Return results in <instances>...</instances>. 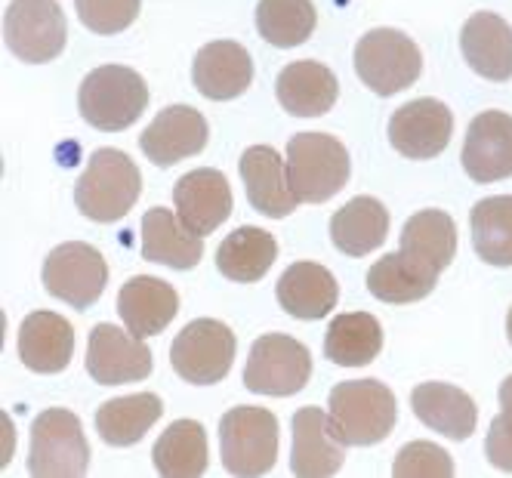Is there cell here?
<instances>
[{
  "mask_svg": "<svg viewBox=\"0 0 512 478\" xmlns=\"http://www.w3.org/2000/svg\"><path fill=\"white\" fill-rule=\"evenodd\" d=\"M41 278L56 300L84 312L102 297L105 281H108V266L96 247L84 241H68L50 250Z\"/></svg>",
  "mask_w": 512,
  "mask_h": 478,
  "instance_id": "cell-11",
  "label": "cell"
},
{
  "mask_svg": "<svg viewBox=\"0 0 512 478\" xmlns=\"http://www.w3.org/2000/svg\"><path fill=\"white\" fill-rule=\"evenodd\" d=\"M460 161L475 182H497L512 176V115H475L466 130Z\"/></svg>",
  "mask_w": 512,
  "mask_h": 478,
  "instance_id": "cell-17",
  "label": "cell"
},
{
  "mask_svg": "<svg viewBox=\"0 0 512 478\" xmlns=\"http://www.w3.org/2000/svg\"><path fill=\"white\" fill-rule=\"evenodd\" d=\"M497 398H500V408L512 414V377H506V380L500 383V392H497Z\"/></svg>",
  "mask_w": 512,
  "mask_h": 478,
  "instance_id": "cell-39",
  "label": "cell"
},
{
  "mask_svg": "<svg viewBox=\"0 0 512 478\" xmlns=\"http://www.w3.org/2000/svg\"><path fill=\"white\" fill-rule=\"evenodd\" d=\"M287 182L300 204L331 201L349 182L346 145L327 133H297L287 142Z\"/></svg>",
  "mask_w": 512,
  "mask_h": 478,
  "instance_id": "cell-2",
  "label": "cell"
},
{
  "mask_svg": "<svg viewBox=\"0 0 512 478\" xmlns=\"http://www.w3.org/2000/svg\"><path fill=\"white\" fill-rule=\"evenodd\" d=\"M383 349V327L368 312L337 315L327 327L324 355L340 367H364Z\"/></svg>",
  "mask_w": 512,
  "mask_h": 478,
  "instance_id": "cell-32",
  "label": "cell"
},
{
  "mask_svg": "<svg viewBox=\"0 0 512 478\" xmlns=\"http://www.w3.org/2000/svg\"><path fill=\"white\" fill-rule=\"evenodd\" d=\"M87 374L99 386L139 383L152 374V349L115 324H96L87 343Z\"/></svg>",
  "mask_w": 512,
  "mask_h": 478,
  "instance_id": "cell-12",
  "label": "cell"
},
{
  "mask_svg": "<svg viewBox=\"0 0 512 478\" xmlns=\"http://www.w3.org/2000/svg\"><path fill=\"white\" fill-rule=\"evenodd\" d=\"M460 50L466 65L485 81L512 78V25L497 13H475L460 31Z\"/></svg>",
  "mask_w": 512,
  "mask_h": 478,
  "instance_id": "cell-21",
  "label": "cell"
},
{
  "mask_svg": "<svg viewBox=\"0 0 512 478\" xmlns=\"http://www.w3.org/2000/svg\"><path fill=\"white\" fill-rule=\"evenodd\" d=\"M485 454L500 472H512V414L500 411L491 420L488 438H485Z\"/></svg>",
  "mask_w": 512,
  "mask_h": 478,
  "instance_id": "cell-38",
  "label": "cell"
},
{
  "mask_svg": "<svg viewBox=\"0 0 512 478\" xmlns=\"http://www.w3.org/2000/svg\"><path fill=\"white\" fill-rule=\"evenodd\" d=\"M176 312H179L176 290L167 281L152 278V275L130 278L118 293V315L124 327L139 340L161 334L176 318Z\"/></svg>",
  "mask_w": 512,
  "mask_h": 478,
  "instance_id": "cell-24",
  "label": "cell"
},
{
  "mask_svg": "<svg viewBox=\"0 0 512 478\" xmlns=\"http://www.w3.org/2000/svg\"><path fill=\"white\" fill-rule=\"evenodd\" d=\"M423 71L420 47L395 28H374L355 44V75L377 96L408 90Z\"/></svg>",
  "mask_w": 512,
  "mask_h": 478,
  "instance_id": "cell-6",
  "label": "cell"
},
{
  "mask_svg": "<svg viewBox=\"0 0 512 478\" xmlns=\"http://www.w3.org/2000/svg\"><path fill=\"white\" fill-rule=\"evenodd\" d=\"M278 303L287 315L300 321H318L327 312H334L340 300L337 278L318 263H294L278 278Z\"/></svg>",
  "mask_w": 512,
  "mask_h": 478,
  "instance_id": "cell-25",
  "label": "cell"
},
{
  "mask_svg": "<svg viewBox=\"0 0 512 478\" xmlns=\"http://www.w3.org/2000/svg\"><path fill=\"white\" fill-rule=\"evenodd\" d=\"M195 90L213 102L238 99L253 81V59L235 41H213L198 50L192 65Z\"/></svg>",
  "mask_w": 512,
  "mask_h": 478,
  "instance_id": "cell-23",
  "label": "cell"
},
{
  "mask_svg": "<svg viewBox=\"0 0 512 478\" xmlns=\"http://www.w3.org/2000/svg\"><path fill=\"white\" fill-rule=\"evenodd\" d=\"M389 235V213L377 198H352L331 216V241L346 256H364L377 250Z\"/></svg>",
  "mask_w": 512,
  "mask_h": 478,
  "instance_id": "cell-28",
  "label": "cell"
},
{
  "mask_svg": "<svg viewBox=\"0 0 512 478\" xmlns=\"http://www.w3.org/2000/svg\"><path fill=\"white\" fill-rule=\"evenodd\" d=\"M241 179L247 189V201L256 213L272 216V219H284L297 210V198L290 192L287 182V164L281 161V155L272 149V145H250V149L241 155Z\"/></svg>",
  "mask_w": 512,
  "mask_h": 478,
  "instance_id": "cell-18",
  "label": "cell"
},
{
  "mask_svg": "<svg viewBox=\"0 0 512 478\" xmlns=\"http://www.w3.org/2000/svg\"><path fill=\"white\" fill-rule=\"evenodd\" d=\"M19 358L34 374H59L75 355V330L56 312H31L19 324Z\"/></svg>",
  "mask_w": 512,
  "mask_h": 478,
  "instance_id": "cell-20",
  "label": "cell"
},
{
  "mask_svg": "<svg viewBox=\"0 0 512 478\" xmlns=\"http://www.w3.org/2000/svg\"><path fill=\"white\" fill-rule=\"evenodd\" d=\"M235 334L213 318H198L179 330L170 346L173 371L192 386H213L232 371Z\"/></svg>",
  "mask_w": 512,
  "mask_h": 478,
  "instance_id": "cell-9",
  "label": "cell"
},
{
  "mask_svg": "<svg viewBox=\"0 0 512 478\" xmlns=\"http://www.w3.org/2000/svg\"><path fill=\"white\" fill-rule=\"evenodd\" d=\"M278 256V244L269 232L256 226H241L229 238H223L216 250V269L223 272L229 281L238 284H253L260 281Z\"/></svg>",
  "mask_w": 512,
  "mask_h": 478,
  "instance_id": "cell-30",
  "label": "cell"
},
{
  "mask_svg": "<svg viewBox=\"0 0 512 478\" xmlns=\"http://www.w3.org/2000/svg\"><path fill=\"white\" fill-rule=\"evenodd\" d=\"M90 466V445L81 420L65 411L50 408L31 423L28 472L34 478H78Z\"/></svg>",
  "mask_w": 512,
  "mask_h": 478,
  "instance_id": "cell-5",
  "label": "cell"
},
{
  "mask_svg": "<svg viewBox=\"0 0 512 478\" xmlns=\"http://www.w3.org/2000/svg\"><path fill=\"white\" fill-rule=\"evenodd\" d=\"M78 19L93 34H118L139 16V0H75Z\"/></svg>",
  "mask_w": 512,
  "mask_h": 478,
  "instance_id": "cell-37",
  "label": "cell"
},
{
  "mask_svg": "<svg viewBox=\"0 0 512 478\" xmlns=\"http://www.w3.org/2000/svg\"><path fill=\"white\" fill-rule=\"evenodd\" d=\"M312 377V355L309 349L287 337V334H266L250 346L244 386L256 395L287 398L297 395Z\"/></svg>",
  "mask_w": 512,
  "mask_h": 478,
  "instance_id": "cell-8",
  "label": "cell"
},
{
  "mask_svg": "<svg viewBox=\"0 0 512 478\" xmlns=\"http://www.w3.org/2000/svg\"><path fill=\"white\" fill-rule=\"evenodd\" d=\"M392 475H398V478H438V475L448 478V475H454V463H451V454L432 445V441H411V445H405L395 454Z\"/></svg>",
  "mask_w": 512,
  "mask_h": 478,
  "instance_id": "cell-36",
  "label": "cell"
},
{
  "mask_svg": "<svg viewBox=\"0 0 512 478\" xmlns=\"http://www.w3.org/2000/svg\"><path fill=\"white\" fill-rule=\"evenodd\" d=\"M438 275L411 260L408 253H386L383 260H377L368 272V287L380 303L405 306L429 297L435 287Z\"/></svg>",
  "mask_w": 512,
  "mask_h": 478,
  "instance_id": "cell-31",
  "label": "cell"
},
{
  "mask_svg": "<svg viewBox=\"0 0 512 478\" xmlns=\"http://www.w3.org/2000/svg\"><path fill=\"white\" fill-rule=\"evenodd\" d=\"M173 204L182 223L204 238L223 226L232 213L229 179L213 167L192 170L173 186Z\"/></svg>",
  "mask_w": 512,
  "mask_h": 478,
  "instance_id": "cell-16",
  "label": "cell"
},
{
  "mask_svg": "<svg viewBox=\"0 0 512 478\" xmlns=\"http://www.w3.org/2000/svg\"><path fill=\"white\" fill-rule=\"evenodd\" d=\"M139 192V167L118 149H99L90 155L87 170L78 179L75 204L93 223H118L133 210Z\"/></svg>",
  "mask_w": 512,
  "mask_h": 478,
  "instance_id": "cell-1",
  "label": "cell"
},
{
  "mask_svg": "<svg viewBox=\"0 0 512 478\" xmlns=\"http://www.w3.org/2000/svg\"><path fill=\"white\" fill-rule=\"evenodd\" d=\"M161 414H164V404L158 395L152 392L124 395V398L105 401L96 411V429L105 445L130 448L161 420Z\"/></svg>",
  "mask_w": 512,
  "mask_h": 478,
  "instance_id": "cell-29",
  "label": "cell"
},
{
  "mask_svg": "<svg viewBox=\"0 0 512 478\" xmlns=\"http://www.w3.org/2000/svg\"><path fill=\"white\" fill-rule=\"evenodd\" d=\"M275 96L287 115L321 118L334 108L340 96V84L327 65L315 59H303V62H290L287 68H281V75L275 81Z\"/></svg>",
  "mask_w": 512,
  "mask_h": 478,
  "instance_id": "cell-22",
  "label": "cell"
},
{
  "mask_svg": "<svg viewBox=\"0 0 512 478\" xmlns=\"http://www.w3.org/2000/svg\"><path fill=\"white\" fill-rule=\"evenodd\" d=\"M472 247L488 266H512V195L485 198L472 207L469 216Z\"/></svg>",
  "mask_w": 512,
  "mask_h": 478,
  "instance_id": "cell-34",
  "label": "cell"
},
{
  "mask_svg": "<svg viewBox=\"0 0 512 478\" xmlns=\"http://www.w3.org/2000/svg\"><path fill=\"white\" fill-rule=\"evenodd\" d=\"M506 337H509V343H512V309H509V315H506Z\"/></svg>",
  "mask_w": 512,
  "mask_h": 478,
  "instance_id": "cell-40",
  "label": "cell"
},
{
  "mask_svg": "<svg viewBox=\"0 0 512 478\" xmlns=\"http://www.w3.org/2000/svg\"><path fill=\"white\" fill-rule=\"evenodd\" d=\"M327 414L346 445L371 448L392 432L398 408L395 395L380 380H349L331 389Z\"/></svg>",
  "mask_w": 512,
  "mask_h": 478,
  "instance_id": "cell-4",
  "label": "cell"
},
{
  "mask_svg": "<svg viewBox=\"0 0 512 478\" xmlns=\"http://www.w3.org/2000/svg\"><path fill=\"white\" fill-rule=\"evenodd\" d=\"M152 460L167 478H195L207 472V432L198 420H176L155 441Z\"/></svg>",
  "mask_w": 512,
  "mask_h": 478,
  "instance_id": "cell-33",
  "label": "cell"
},
{
  "mask_svg": "<svg viewBox=\"0 0 512 478\" xmlns=\"http://www.w3.org/2000/svg\"><path fill=\"white\" fill-rule=\"evenodd\" d=\"M65 13L56 0H13L4 10V44L28 62L44 65L65 50Z\"/></svg>",
  "mask_w": 512,
  "mask_h": 478,
  "instance_id": "cell-10",
  "label": "cell"
},
{
  "mask_svg": "<svg viewBox=\"0 0 512 478\" xmlns=\"http://www.w3.org/2000/svg\"><path fill=\"white\" fill-rule=\"evenodd\" d=\"M149 105V87L127 65H99L78 90V112L96 130L115 133L139 121Z\"/></svg>",
  "mask_w": 512,
  "mask_h": 478,
  "instance_id": "cell-3",
  "label": "cell"
},
{
  "mask_svg": "<svg viewBox=\"0 0 512 478\" xmlns=\"http://www.w3.org/2000/svg\"><path fill=\"white\" fill-rule=\"evenodd\" d=\"M318 22L312 0H260L256 4V31L278 50L300 47L312 38Z\"/></svg>",
  "mask_w": 512,
  "mask_h": 478,
  "instance_id": "cell-35",
  "label": "cell"
},
{
  "mask_svg": "<svg viewBox=\"0 0 512 478\" xmlns=\"http://www.w3.org/2000/svg\"><path fill=\"white\" fill-rule=\"evenodd\" d=\"M219 454L229 475H266L278 457V420L263 408H232L219 420Z\"/></svg>",
  "mask_w": 512,
  "mask_h": 478,
  "instance_id": "cell-7",
  "label": "cell"
},
{
  "mask_svg": "<svg viewBox=\"0 0 512 478\" xmlns=\"http://www.w3.org/2000/svg\"><path fill=\"white\" fill-rule=\"evenodd\" d=\"M142 260L158 263L170 269H195L204 256V241L198 232H192L179 219V213H170L167 207H152L142 216Z\"/></svg>",
  "mask_w": 512,
  "mask_h": 478,
  "instance_id": "cell-19",
  "label": "cell"
},
{
  "mask_svg": "<svg viewBox=\"0 0 512 478\" xmlns=\"http://www.w3.org/2000/svg\"><path fill=\"white\" fill-rule=\"evenodd\" d=\"M401 253L442 275L457 253V226L445 210H420L401 229Z\"/></svg>",
  "mask_w": 512,
  "mask_h": 478,
  "instance_id": "cell-27",
  "label": "cell"
},
{
  "mask_svg": "<svg viewBox=\"0 0 512 478\" xmlns=\"http://www.w3.org/2000/svg\"><path fill=\"white\" fill-rule=\"evenodd\" d=\"M454 115L445 102L438 99H414L401 105L389 121V142L398 155L429 161L438 158L451 142Z\"/></svg>",
  "mask_w": 512,
  "mask_h": 478,
  "instance_id": "cell-13",
  "label": "cell"
},
{
  "mask_svg": "<svg viewBox=\"0 0 512 478\" xmlns=\"http://www.w3.org/2000/svg\"><path fill=\"white\" fill-rule=\"evenodd\" d=\"M294 448H290V472L300 478H331L343 469L346 441L340 438L331 414L318 408H300L290 420Z\"/></svg>",
  "mask_w": 512,
  "mask_h": 478,
  "instance_id": "cell-14",
  "label": "cell"
},
{
  "mask_svg": "<svg viewBox=\"0 0 512 478\" xmlns=\"http://www.w3.org/2000/svg\"><path fill=\"white\" fill-rule=\"evenodd\" d=\"M210 136V127L204 115L192 105H170L164 112L155 115V121L142 130L139 149L145 152L152 164L158 167H173L186 161L198 152H204Z\"/></svg>",
  "mask_w": 512,
  "mask_h": 478,
  "instance_id": "cell-15",
  "label": "cell"
},
{
  "mask_svg": "<svg viewBox=\"0 0 512 478\" xmlns=\"http://www.w3.org/2000/svg\"><path fill=\"white\" fill-rule=\"evenodd\" d=\"M411 408L423 426L438 435H448L454 441H466L479 423L475 401L448 383H423L411 392Z\"/></svg>",
  "mask_w": 512,
  "mask_h": 478,
  "instance_id": "cell-26",
  "label": "cell"
}]
</instances>
